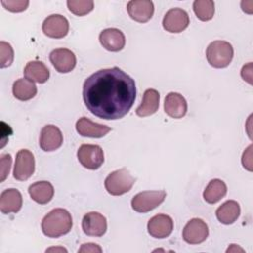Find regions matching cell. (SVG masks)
<instances>
[{"label":"cell","mask_w":253,"mask_h":253,"mask_svg":"<svg viewBox=\"0 0 253 253\" xmlns=\"http://www.w3.org/2000/svg\"><path fill=\"white\" fill-rule=\"evenodd\" d=\"M136 97L134 80L119 67L104 68L90 75L83 84L87 109L103 120H119L131 109Z\"/></svg>","instance_id":"1"},{"label":"cell","mask_w":253,"mask_h":253,"mask_svg":"<svg viewBox=\"0 0 253 253\" xmlns=\"http://www.w3.org/2000/svg\"><path fill=\"white\" fill-rule=\"evenodd\" d=\"M72 228V217L68 211L58 208L50 211L42 220L43 234L56 238L68 233Z\"/></svg>","instance_id":"2"},{"label":"cell","mask_w":253,"mask_h":253,"mask_svg":"<svg viewBox=\"0 0 253 253\" xmlns=\"http://www.w3.org/2000/svg\"><path fill=\"white\" fill-rule=\"evenodd\" d=\"M208 62L214 68L228 66L233 58V47L225 41H214L211 42L206 50Z\"/></svg>","instance_id":"3"},{"label":"cell","mask_w":253,"mask_h":253,"mask_svg":"<svg viewBox=\"0 0 253 253\" xmlns=\"http://www.w3.org/2000/svg\"><path fill=\"white\" fill-rule=\"evenodd\" d=\"M135 183L134 177L126 169H118L111 172L105 179V188L112 196H121L127 193Z\"/></svg>","instance_id":"4"},{"label":"cell","mask_w":253,"mask_h":253,"mask_svg":"<svg viewBox=\"0 0 253 253\" xmlns=\"http://www.w3.org/2000/svg\"><path fill=\"white\" fill-rule=\"evenodd\" d=\"M166 198V192L159 191H143L136 194L131 199V208L133 211L144 213L148 212L159 205H161Z\"/></svg>","instance_id":"5"},{"label":"cell","mask_w":253,"mask_h":253,"mask_svg":"<svg viewBox=\"0 0 253 253\" xmlns=\"http://www.w3.org/2000/svg\"><path fill=\"white\" fill-rule=\"evenodd\" d=\"M77 158L83 167L96 170L104 162V152L102 147L97 144H82L78 148Z\"/></svg>","instance_id":"6"},{"label":"cell","mask_w":253,"mask_h":253,"mask_svg":"<svg viewBox=\"0 0 253 253\" xmlns=\"http://www.w3.org/2000/svg\"><path fill=\"white\" fill-rule=\"evenodd\" d=\"M35 172V157L28 149H21L16 154L13 176L18 181L28 180Z\"/></svg>","instance_id":"7"},{"label":"cell","mask_w":253,"mask_h":253,"mask_svg":"<svg viewBox=\"0 0 253 253\" xmlns=\"http://www.w3.org/2000/svg\"><path fill=\"white\" fill-rule=\"evenodd\" d=\"M190 24L188 13L181 8H173L164 15L162 26L169 33H181Z\"/></svg>","instance_id":"8"},{"label":"cell","mask_w":253,"mask_h":253,"mask_svg":"<svg viewBox=\"0 0 253 253\" xmlns=\"http://www.w3.org/2000/svg\"><path fill=\"white\" fill-rule=\"evenodd\" d=\"M209 236L208 224L201 218L190 219L183 229V239L189 244H200Z\"/></svg>","instance_id":"9"},{"label":"cell","mask_w":253,"mask_h":253,"mask_svg":"<svg viewBox=\"0 0 253 253\" xmlns=\"http://www.w3.org/2000/svg\"><path fill=\"white\" fill-rule=\"evenodd\" d=\"M42 30L45 36L52 39L64 38L69 31L67 19L59 14H52L44 19Z\"/></svg>","instance_id":"10"},{"label":"cell","mask_w":253,"mask_h":253,"mask_svg":"<svg viewBox=\"0 0 253 253\" xmlns=\"http://www.w3.org/2000/svg\"><path fill=\"white\" fill-rule=\"evenodd\" d=\"M174 228V222L171 216L159 213L152 216L147 222V231L154 238L168 237Z\"/></svg>","instance_id":"11"},{"label":"cell","mask_w":253,"mask_h":253,"mask_svg":"<svg viewBox=\"0 0 253 253\" xmlns=\"http://www.w3.org/2000/svg\"><path fill=\"white\" fill-rule=\"evenodd\" d=\"M82 229L88 236H103L107 231V219L100 212L90 211L82 218Z\"/></svg>","instance_id":"12"},{"label":"cell","mask_w":253,"mask_h":253,"mask_svg":"<svg viewBox=\"0 0 253 253\" xmlns=\"http://www.w3.org/2000/svg\"><path fill=\"white\" fill-rule=\"evenodd\" d=\"M62 132L56 126L46 125L42 128L39 143L43 151H54L62 145Z\"/></svg>","instance_id":"13"},{"label":"cell","mask_w":253,"mask_h":253,"mask_svg":"<svg viewBox=\"0 0 253 253\" xmlns=\"http://www.w3.org/2000/svg\"><path fill=\"white\" fill-rule=\"evenodd\" d=\"M49 60L56 71L60 73H68L76 65L75 54L67 48L53 49L49 54Z\"/></svg>","instance_id":"14"},{"label":"cell","mask_w":253,"mask_h":253,"mask_svg":"<svg viewBox=\"0 0 253 253\" xmlns=\"http://www.w3.org/2000/svg\"><path fill=\"white\" fill-rule=\"evenodd\" d=\"M99 41L105 49L113 52L122 50L126 44L124 33L117 28L103 30L99 35Z\"/></svg>","instance_id":"15"},{"label":"cell","mask_w":253,"mask_h":253,"mask_svg":"<svg viewBox=\"0 0 253 253\" xmlns=\"http://www.w3.org/2000/svg\"><path fill=\"white\" fill-rule=\"evenodd\" d=\"M126 9L128 16L138 23L149 21L154 13V6L150 0H131L127 3Z\"/></svg>","instance_id":"16"},{"label":"cell","mask_w":253,"mask_h":253,"mask_svg":"<svg viewBox=\"0 0 253 253\" xmlns=\"http://www.w3.org/2000/svg\"><path fill=\"white\" fill-rule=\"evenodd\" d=\"M77 132L82 136L87 137H94V138H100L105 136L109 131H111V127L92 122L90 119L86 117L80 118L75 125Z\"/></svg>","instance_id":"17"},{"label":"cell","mask_w":253,"mask_h":253,"mask_svg":"<svg viewBox=\"0 0 253 253\" xmlns=\"http://www.w3.org/2000/svg\"><path fill=\"white\" fill-rule=\"evenodd\" d=\"M188 110L186 99L177 92H170L166 95L164 101L165 113L174 119L183 118Z\"/></svg>","instance_id":"18"},{"label":"cell","mask_w":253,"mask_h":253,"mask_svg":"<svg viewBox=\"0 0 253 253\" xmlns=\"http://www.w3.org/2000/svg\"><path fill=\"white\" fill-rule=\"evenodd\" d=\"M23 205V198L19 190L10 188L4 190L0 195V211L2 213H16Z\"/></svg>","instance_id":"19"},{"label":"cell","mask_w":253,"mask_h":253,"mask_svg":"<svg viewBox=\"0 0 253 253\" xmlns=\"http://www.w3.org/2000/svg\"><path fill=\"white\" fill-rule=\"evenodd\" d=\"M29 195L36 203L45 205L51 201L54 195V189L50 182L39 181L32 184L28 189Z\"/></svg>","instance_id":"20"},{"label":"cell","mask_w":253,"mask_h":253,"mask_svg":"<svg viewBox=\"0 0 253 253\" xmlns=\"http://www.w3.org/2000/svg\"><path fill=\"white\" fill-rule=\"evenodd\" d=\"M160 95L155 89L145 90L141 104L136 108L135 113L138 117H148L156 113L159 108Z\"/></svg>","instance_id":"21"},{"label":"cell","mask_w":253,"mask_h":253,"mask_svg":"<svg viewBox=\"0 0 253 253\" xmlns=\"http://www.w3.org/2000/svg\"><path fill=\"white\" fill-rule=\"evenodd\" d=\"M25 78L37 83H44L49 78V70L42 61H29L24 68Z\"/></svg>","instance_id":"22"},{"label":"cell","mask_w":253,"mask_h":253,"mask_svg":"<svg viewBox=\"0 0 253 253\" xmlns=\"http://www.w3.org/2000/svg\"><path fill=\"white\" fill-rule=\"evenodd\" d=\"M215 215L221 223L231 224L240 215V206L236 201H226L216 209Z\"/></svg>","instance_id":"23"},{"label":"cell","mask_w":253,"mask_h":253,"mask_svg":"<svg viewBox=\"0 0 253 253\" xmlns=\"http://www.w3.org/2000/svg\"><path fill=\"white\" fill-rule=\"evenodd\" d=\"M227 193L225 183L220 179H212L204 190V200L209 204H215L220 201Z\"/></svg>","instance_id":"24"},{"label":"cell","mask_w":253,"mask_h":253,"mask_svg":"<svg viewBox=\"0 0 253 253\" xmlns=\"http://www.w3.org/2000/svg\"><path fill=\"white\" fill-rule=\"evenodd\" d=\"M12 92L16 99L20 101H28L36 96L38 89L34 82L26 78H20L14 82Z\"/></svg>","instance_id":"25"},{"label":"cell","mask_w":253,"mask_h":253,"mask_svg":"<svg viewBox=\"0 0 253 253\" xmlns=\"http://www.w3.org/2000/svg\"><path fill=\"white\" fill-rule=\"evenodd\" d=\"M193 10L201 21H210L214 15V3L211 0H196L193 3Z\"/></svg>","instance_id":"26"},{"label":"cell","mask_w":253,"mask_h":253,"mask_svg":"<svg viewBox=\"0 0 253 253\" xmlns=\"http://www.w3.org/2000/svg\"><path fill=\"white\" fill-rule=\"evenodd\" d=\"M66 4L69 11L76 16L87 15L94 8L92 0H68Z\"/></svg>","instance_id":"27"},{"label":"cell","mask_w":253,"mask_h":253,"mask_svg":"<svg viewBox=\"0 0 253 253\" xmlns=\"http://www.w3.org/2000/svg\"><path fill=\"white\" fill-rule=\"evenodd\" d=\"M14 60V50L10 43L0 42V67L5 68L12 64Z\"/></svg>","instance_id":"28"},{"label":"cell","mask_w":253,"mask_h":253,"mask_svg":"<svg viewBox=\"0 0 253 253\" xmlns=\"http://www.w3.org/2000/svg\"><path fill=\"white\" fill-rule=\"evenodd\" d=\"M3 7L13 13H19L25 11L29 6L28 0H1Z\"/></svg>","instance_id":"29"},{"label":"cell","mask_w":253,"mask_h":253,"mask_svg":"<svg viewBox=\"0 0 253 253\" xmlns=\"http://www.w3.org/2000/svg\"><path fill=\"white\" fill-rule=\"evenodd\" d=\"M0 162H1V178L0 182H4V180L7 178L10 172L11 163H12V157L9 153L1 154L0 156Z\"/></svg>","instance_id":"30"},{"label":"cell","mask_w":253,"mask_h":253,"mask_svg":"<svg viewBox=\"0 0 253 253\" xmlns=\"http://www.w3.org/2000/svg\"><path fill=\"white\" fill-rule=\"evenodd\" d=\"M78 252H102V248L96 243H84L79 248Z\"/></svg>","instance_id":"31"},{"label":"cell","mask_w":253,"mask_h":253,"mask_svg":"<svg viewBox=\"0 0 253 253\" xmlns=\"http://www.w3.org/2000/svg\"><path fill=\"white\" fill-rule=\"evenodd\" d=\"M252 63L249 62L247 65H244L241 69V77L243 80L247 81L249 84H252Z\"/></svg>","instance_id":"32"}]
</instances>
